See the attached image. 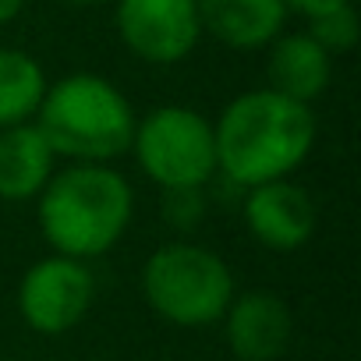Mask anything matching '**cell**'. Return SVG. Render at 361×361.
Wrapping results in <instances>:
<instances>
[{
	"label": "cell",
	"instance_id": "7c38bea8",
	"mask_svg": "<svg viewBox=\"0 0 361 361\" xmlns=\"http://www.w3.org/2000/svg\"><path fill=\"white\" fill-rule=\"evenodd\" d=\"M57 156L36 124H15L0 131V199L29 202L57 173Z\"/></svg>",
	"mask_w": 361,
	"mask_h": 361
},
{
	"label": "cell",
	"instance_id": "8992f818",
	"mask_svg": "<svg viewBox=\"0 0 361 361\" xmlns=\"http://www.w3.org/2000/svg\"><path fill=\"white\" fill-rule=\"evenodd\" d=\"M96 298V280L82 259L71 255H47L39 259L18 287L22 319L47 336L68 333L78 326Z\"/></svg>",
	"mask_w": 361,
	"mask_h": 361
},
{
	"label": "cell",
	"instance_id": "7a4b0ae2",
	"mask_svg": "<svg viewBox=\"0 0 361 361\" xmlns=\"http://www.w3.org/2000/svg\"><path fill=\"white\" fill-rule=\"evenodd\" d=\"M135 213L128 177L106 163H75L47 180L36 195L39 231L57 255L96 259L114 248Z\"/></svg>",
	"mask_w": 361,
	"mask_h": 361
},
{
	"label": "cell",
	"instance_id": "9c48e42d",
	"mask_svg": "<svg viewBox=\"0 0 361 361\" xmlns=\"http://www.w3.org/2000/svg\"><path fill=\"white\" fill-rule=\"evenodd\" d=\"M227 343L238 361H276L290 343V312L283 298L269 290H248L234 298L224 312Z\"/></svg>",
	"mask_w": 361,
	"mask_h": 361
},
{
	"label": "cell",
	"instance_id": "30bf717a",
	"mask_svg": "<svg viewBox=\"0 0 361 361\" xmlns=\"http://www.w3.org/2000/svg\"><path fill=\"white\" fill-rule=\"evenodd\" d=\"M195 8L202 32L231 50H262L287 22L283 0H195Z\"/></svg>",
	"mask_w": 361,
	"mask_h": 361
},
{
	"label": "cell",
	"instance_id": "8fae6325",
	"mask_svg": "<svg viewBox=\"0 0 361 361\" xmlns=\"http://www.w3.org/2000/svg\"><path fill=\"white\" fill-rule=\"evenodd\" d=\"M266 75H269L266 89H273L294 103H312L315 96L326 92V85L333 78V57L308 32L276 36L269 43Z\"/></svg>",
	"mask_w": 361,
	"mask_h": 361
},
{
	"label": "cell",
	"instance_id": "277c9868",
	"mask_svg": "<svg viewBox=\"0 0 361 361\" xmlns=\"http://www.w3.org/2000/svg\"><path fill=\"white\" fill-rule=\"evenodd\" d=\"M142 294L149 308L173 326H209L224 319L234 301V276L216 252L173 241L145 259Z\"/></svg>",
	"mask_w": 361,
	"mask_h": 361
},
{
	"label": "cell",
	"instance_id": "5bb4252c",
	"mask_svg": "<svg viewBox=\"0 0 361 361\" xmlns=\"http://www.w3.org/2000/svg\"><path fill=\"white\" fill-rule=\"evenodd\" d=\"M308 36L329 57L354 50L357 47V36H361V22H357L354 4H343V8H333V11H322V15H312L308 18Z\"/></svg>",
	"mask_w": 361,
	"mask_h": 361
},
{
	"label": "cell",
	"instance_id": "2e32d148",
	"mask_svg": "<svg viewBox=\"0 0 361 361\" xmlns=\"http://www.w3.org/2000/svg\"><path fill=\"white\" fill-rule=\"evenodd\" d=\"M343 4H350V0H283L287 11H298L305 18L322 15V11H333V8H343Z\"/></svg>",
	"mask_w": 361,
	"mask_h": 361
},
{
	"label": "cell",
	"instance_id": "3957f363",
	"mask_svg": "<svg viewBox=\"0 0 361 361\" xmlns=\"http://www.w3.org/2000/svg\"><path fill=\"white\" fill-rule=\"evenodd\" d=\"M135 110L128 96L103 75L78 71L47 85L36 110V128L54 149L78 163H106L131 149Z\"/></svg>",
	"mask_w": 361,
	"mask_h": 361
},
{
	"label": "cell",
	"instance_id": "ba28073f",
	"mask_svg": "<svg viewBox=\"0 0 361 361\" xmlns=\"http://www.w3.org/2000/svg\"><path fill=\"white\" fill-rule=\"evenodd\" d=\"M245 224L273 252H294L301 248L315 231V202L305 188L290 185L287 177L266 180V185L248 188L245 199Z\"/></svg>",
	"mask_w": 361,
	"mask_h": 361
},
{
	"label": "cell",
	"instance_id": "9a60e30c",
	"mask_svg": "<svg viewBox=\"0 0 361 361\" xmlns=\"http://www.w3.org/2000/svg\"><path fill=\"white\" fill-rule=\"evenodd\" d=\"M159 206H163V216L177 231H192L206 216V195H202V188H166Z\"/></svg>",
	"mask_w": 361,
	"mask_h": 361
},
{
	"label": "cell",
	"instance_id": "ac0fdd59",
	"mask_svg": "<svg viewBox=\"0 0 361 361\" xmlns=\"http://www.w3.org/2000/svg\"><path fill=\"white\" fill-rule=\"evenodd\" d=\"M64 4H75V8H96V4H106V0H64Z\"/></svg>",
	"mask_w": 361,
	"mask_h": 361
},
{
	"label": "cell",
	"instance_id": "5b68a950",
	"mask_svg": "<svg viewBox=\"0 0 361 361\" xmlns=\"http://www.w3.org/2000/svg\"><path fill=\"white\" fill-rule=\"evenodd\" d=\"M135 159L142 173L166 188H206V180L216 173V138L213 124L180 103H166L149 110L135 124L131 138Z\"/></svg>",
	"mask_w": 361,
	"mask_h": 361
},
{
	"label": "cell",
	"instance_id": "52a82bcc",
	"mask_svg": "<svg viewBox=\"0 0 361 361\" xmlns=\"http://www.w3.org/2000/svg\"><path fill=\"white\" fill-rule=\"evenodd\" d=\"M114 18L121 43L149 64L185 61L202 39L195 0H117Z\"/></svg>",
	"mask_w": 361,
	"mask_h": 361
},
{
	"label": "cell",
	"instance_id": "4fadbf2b",
	"mask_svg": "<svg viewBox=\"0 0 361 361\" xmlns=\"http://www.w3.org/2000/svg\"><path fill=\"white\" fill-rule=\"evenodd\" d=\"M47 85V71L32 54L0 47V131L36 117Z\"/></svg>",
	"mask_w": 361,
	"mask_h": 361
},
{
	"label": "cell",
	"instance_id": "e0dca14e",
	"mask_svg": "<svg viewBox=\"0 0 361 361\" xmlns=\"http://www.w3.org/2000/svg\"><path fill=\"white\" fill-rule=\"evenodd\" d=\"M25 8V0H0V29H4L8 22H15Z\"/></svg>",
	"mask_w": 361,
	"mask_h": 361
},
{
	"label": "cell",
	"instance_id": "6da1fadb",
	"mask_svg": "<svg viewBox=\"0 0 361 361\" xmlns=\"http://www.w3.org/2000/svg\"><path fill=\"white\" fill-rule=\"evenodd\" d=\"M216 170L238 188L280 180L305 163L315 145V117L308 103H294L273 89H252L227 103L213 124Z\"/></svg>",
	"mask_w": 361,
	"mask_h": 361
}]
</instances>
